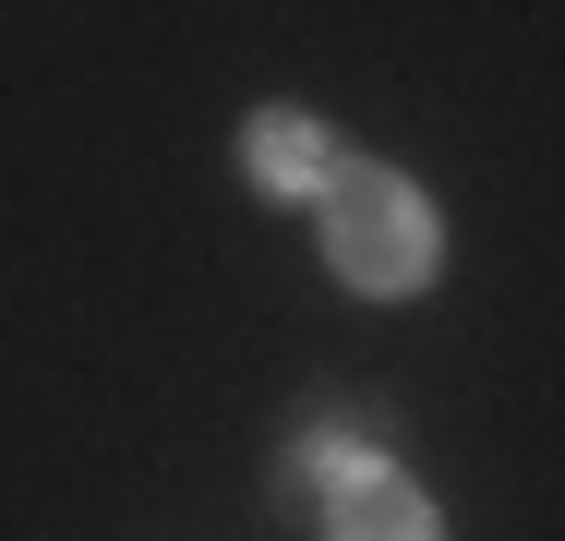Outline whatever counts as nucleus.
Here are the masks:
<instances>
[{
	"instance_id": "obj_1",
	"label": "nucleus",
	"mask_w": 565,
	"mask_h": 541,
	"mask_svg": "<svg viewBox=\"0 0 565 541\" xmlns=\"http://www.w3.org/2000/svg\"><path fill=\"white\" fill-rule=\"evenodd\" d=\"M313 216H326L338 289H361V301H422V289L446 277V216H434V193H422L409 169H385V157H349L338 181L313 193Z\"/></svg>"
},
{
	"instance_id": "obj_2",
	"label": "nucleus",
	"mask_w": 565,
	"mask_h": 541,
	"mask_svg": "<svg viewBox=\"0 0 565 541\" xmlns=\"http://www.w3.org/2000/svg\"><path fill=\"white\" fill-rule=\"evenodd\" d=\"M349 157H361V145H349L338 120H313V108H253V120H241V169H253V193H277V205H313Z\"/></svg>"
},
{
	"instance_id": "obj_3",
	"label": "nucleus",
	"mask_w": 565,
	"mask_h": 541,
	"mask_svg": "<svg viewBox=\"0 0 565 541\" xmlns=\"http://www.w3.org/2000/svg\"><path fill=\"white\" fill-rule=\"evenodd\" d=\"M326 541H446V518L397 457H349L326 469Z\"/></svg>"
}]
</instances>
